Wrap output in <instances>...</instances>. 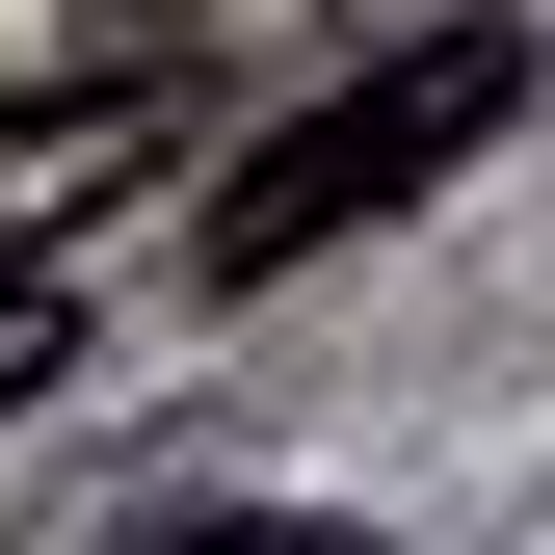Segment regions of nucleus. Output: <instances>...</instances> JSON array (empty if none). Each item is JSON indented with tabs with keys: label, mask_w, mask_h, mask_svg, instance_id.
Segmentation results:
<instances>
[{
	"label": "nucleus",
	"mask_w": 555,
	"mask_h": 555,
	"mask_svg": "<svg viewBox=\"0 0 555 555\" xmlns=\"http://www.w3.org/2000/svg\"><path fill=\"white\" fill-rule=\"evenodd\" d=\"M503 106H529V27H424V53H371L344 106H292V132L212 185V292H264V264H318V238H371L397 185H450Z\"/></svg>",
	"instance_id": "1"
},
{
	"label": "nucleus",
	"mask_w": 555,
	"mask_h": 555,
	"mask_svg": "<svg viewBox=\"0 0 555 555\" xmlns=\"http://www.w3.org/2000/svg\"><path fill=\"white\" fill-rule=\"evenodd\" d=\"M159 555H371V529H318V503H238V529H159Z\"/></svg>",
	"instance_id": "3"
},
{
	"label": "nucleus",
	"mask_w": 555,
	"mask_h": 555,
	"mask_svg": "<svg viewBox=\"0 0 555 555\" xmlns=\"http://www.w3.org/2000/svg\"><path fill=\"white\" fill-rule=\"evenodd\" d=\"M53 371H80V292H53V264H27V292H0V424H27Z\"/></svg>",
	"instance_id": "2"
}]
</instances>
